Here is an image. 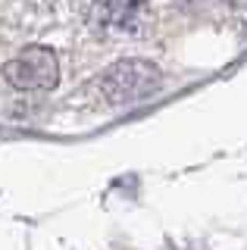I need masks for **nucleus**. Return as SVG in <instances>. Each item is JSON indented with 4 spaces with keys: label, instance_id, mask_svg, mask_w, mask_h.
I'll list each match as a JSON object with an SVG mask.
<instances>
[{
    "label": "nucleus",
    "instance_id": "4",
    "mask_svg": "<svg viewBox=\"0 0 247 250\" xmlns=\"http://www.w3.org/2000/svg\"><path fill=\"white\" fill-rule=\"evenodd\" d=\"M182 6H197V3H204V0H179Z\"/></svg>",
    "mask_w": 247,
    "mask_h": 250
},
{
    "label": "nucleus",
    "instance_id": "5",
    "mask_svg": "<svg viewBox=\"0 0 247 250\" xmlns=\"http://www.w3.org/2000/svg\"><path fill=\"white\" fill-rule=\"evenodd\" d=\"M235 3H238V0H235Z\"/></svg>",
    "mask_w": 247,
    "mask_h": 250
},
{
    "label": "nucleus",
    "instance_id": "3",
    "mask_svg": "<svg viewBox=\"0 0 247 250\" xmlns=\"http://www.w3.org/2000/svg\"><path fill=\"white\" fill-rule=\"evenodd\" d=\"M3 78L19 91H47L57 84L60 66L47 47H28L3 66Z\"/></svg>",
    "mask_w": 247,
    "mask_h": 250
},
{
    "label": "nucleus",
    "instance_id": "1",
    "mask_svg": "<svg viewBox=\"0 0 247 250\" xmlns=\"http://www.w3.org/2000/svg\"><path fill=\"white\" fill-rule=\"evenodd\" d=\"M157 88H160V69L147 60H122L100 78V94L113 106L147 100Z\"/></svg>",
    "mask_w": 247,
    "mask_h": 250
},
{
    "label": "nucleus",
    "instance_id": "2",
    "mask_svg": "<svg viewBox=\"0 0 247 250\" xmlns=\"http://www.w3.org/2000/svg\"><path fill=\"white\" fill-rule=\"evenodd\" d=\"M150 22V0H97L91 6V25L106 38H138Z\"/></svg>",
    "mask_w": 247,
    "mask_h": 250
}]
</instances>
